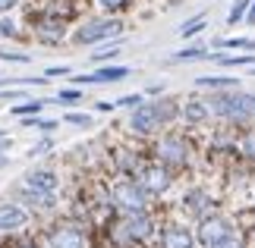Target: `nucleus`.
<instances>
[{"label": "nucleus", "instance_id": "30", "mask_svg": "<svg viewBox=\"0 0 255 248\" xmlns=\"http://www.w3.org/2000/svg\"><path fill=\"white\" fill-rule=\"evenodd\" d=\"M63 123H66V126H76V129H92V126H95V113L66 110V113H63Z\"/></svg>", "mask_w": 255, "mask_h": 248}, {"label": "nucleus", "instance_id": "13", "mask_svg": "<svg viewBox=\"0 0 255 248\" xmlns=\"http://www.w3.org/2000/svg\"><path fill=\"white\" fill-rule=\"evenodd\" d=\"M32 226H35V214L25 204H19L16 198L0 201V236H22L32 233Z\"/></svg>", "mask_w": 255, "mask_h": 248}, {"label": "nucleus", "instance_id": "5", "mask_svg": "<svg viewBox=\"0 0 255 248\" xmlns=\"http://www.w3.org/2000/svg\"><path fill=\"white\" fill-rule=\"evenodd\" d=\"M123 16H104V13H95V16H85L73 25L70 32V44L73 47H104V44H114V41H123Z\"/></svg>", "mask_w": 255, "mask_h": 248}, {"label": "nucleus", "instance_id": "31", "mask_svg": "<svg viewBox=\"0 0 255 248\" xmlns=\"http://www.w3.org/2000/svg\"><path fill=\"white\" fill-rule=\"evenodd\" d=\"M47 154H54V138L51 135H44L41 142H35L32 148H28V157H35V161H41V157H47Z\"/></svg>", "mask_w": 255, "mask_h": 248}, {"label": "nucleus", "instance_id": "15", "mask_svg": "<svg viewBox=\"0 0 255 248\" xmlns=\"http://www.w3.org/2000/svg\"><path fill=\"white\" fill-rule=\"evenodd\" d=\"M132 69L123 66V63H107V66H92V73H79V76H70V85L82 88V85H114V82H123L129 79Z\"/></svg>", "mask_w": 255, "mask_h": 248}, {"label": "nucleus", "instance_id": "17", "mask_svg": "<svg viewBox=\"0 0 255 248\" xmlns=\"http://www.w3.org/2000/svg\"><path fill=\"white\" fill-rule=\"evenodd\" d=\"M47 104H60L57 97H28V101H19L9 107V116H16V120H25V116H41Z\"/></svg>", "mask_w": 255, "mask_h": 248}, {"label": "nucleus", "instance_id": "10", "mask_svg": "<svg viewBox=\"0 0 255 248\" xmlns=\"http://www.w3.org/2000/svg\"><path fill=\"white\" fill-rule=\"evenodd\" d=\"M237 233H243V230H240L237 217H230L227 211H218V214H211V217H205V220L195 223L199 248H214L218 242L230 239V236H237Z\"/></svg>", "mask_w": 255, "mask_h": 248}, {"label": "nucleus", "instance_id": "14", "mask_svg": "<svg viewBox=\"0 0 255 248\" xmlns=\"http://www.w3.org/2000/svg\"><path fill=\"white\" fill-rule=\"evenodd\" d=\"M211 123H214V113H211L208 97H202V94L180 97V126L192 129V132H199V129L211 126Z\"/></svg>", "mask_w": 255, "mask_h": 248}, {"label": "nucleus", "instance_id": "35", "mask_svg": "<svg viewBox=\"0 0 255 248\" xmlns=\"http://www.w3.org/2000/svg\"><path fill=\"white\" fill-rule=\"evenodd\" d=\"M0 97L3 101H28V91L25 85H9V88H0Z\"/></svg>", "mask_w": 255, "mask_h": 248}, {"label": "nucleus", "instance_id": "9", "mask_svg": "<svg viewBox=\"0 0 255 248\" xmlns=\"http://www.w3.org/2000/svg\"><path fill=\"white\" fill-rule=\"evenodd\" d=\"M135 179H139V185L148 192V198L154 204H161L164 198H167L176 185H180V173H173L170 166H164V164H158V161H145L142 164V170L135 173Z\"/></svg>", "mask_w": 255, "mask_h": 248}, {"label": "nucleus", "instance_id": "8", "mask_svg": "<svg viewBox=\"0 0 255 248\" xmlns=\"http://www.w3.org/2000/svg\"><path fill=\"white\" fill-rule=\"evenodd\" d=\"M176 204H180V214H183L189 223H199V220H205V217L224 211V201L211 192L208 185H202V182L183 185V192H180V198H176Z\"/></svg>", "mask_w": 255, "mask_h": 248}, {"label": "nucleus", "instance_id": "37", "mask_svg": "<svg viewBox=\"0 0 255 248\" xmlns=\"http://www.w3.org/2000/svg\"><path fill=\"white\" fill-rule=\"evenodd\" d=\"M25 0H0V16H13Z\"/></svg>", "mask_w": 255, "mask_h": 248}, {"label": "nucleus", "instance_id": "12", "mask_svg": "<svg viewBox=\"0 0 255 248\" xmlns=\"http://www.w3.org/2000/svg\"><path fill=\"white\" fill-rule=\"evenodd\" d=\"M154 248H199L195 239V223L189 220H173V217H161V230Z\"/></svg>", "mask_w": 255, "mask_h": 248}, {"label": "nucleus", "instance_id": "16", "mask_svg": "<svg viewBox=\"0 0 255 248\" xmlns=\"http://www.w3.org/2000/svg\"><path fill=\"white\" fill-rule=\"evenodd\" d=\"M25 188H38V192H60L63 188V176L54 164H35L22 173V182Z\"/></svg>", "mask_w": 255, "mask_h": 248}, {"label": "nucleus", "instance_id": "44", "mask_svg": "<svg viewBox=\"0 0 255 248\" xmlns=\"http://www.w3.org/2000/svg\"><path fill=\"white\" fill-rule=\"evenodd\" d=\"M249 76H252V79H255V66H252V69H249Z\"/></svg>", "mask_w": 255, "mask_h": 248}, {"label": "nucleus", "instance_id": "18", "mask_svg": "<svg viewBox=\"0 0 255 248\" xmlns=\"http://www.w3.org/2000/svg\"><path fill=\"white\" fill-rule=\"evenodd\" d=\"M237 161L246 164L249 170H255V126L240 129V138H237Z\"/></svg>", "mask_w": 255, "mask_h": 248}, {"label": "nucleus", "instance_id": "1", "mask_svg": "<svg viewBox=\"0 0 255 248\" xmlns=\"http://www.w3.org/2000/svg\"><path fill=\"white\" fill-rule=\"evenodd\" d=\"M173 126H180V97H170V94L145 97L135 110H129L126 138H135V142L148 145L154 135L167 132Z\"/></svg>", "mask_w": 255, "mask_h": 248}, {"label": "nucleus", "instance_id": "39", "mask_svg": "<svg viewBox=\"0 0 255 248\" xmlns=\"http://www.w3.org/2000/svg\"><path fill=\"white\" fill-rule=\"evenodd\" d=\"M57 76H73L70 66H47L44 69V79H57Z\"/></svg>", "mask_w": 255, "mask_h": 248}, {"label": "nucleus", "instance_id": "28", "mask_svg": "<svg viewBox=\"0 0 255 248\" xmlns=\"http://www.w3.org/2000/svg\"><path fill=\"white\" fill-rule=\"evenodd\" d=\"M249 6H252V0H233L230 9H227V25H240V22H246V16H249Z\"/></svg>", "mask_w": 255, "mask_h": 248}, {"label": "nucleus", "instance_id": "40", "mask_svg": "<svg viewBox=\"0 0 255 248\" xmlns=\"http://www.w3.org/2000/svg\"><path fill=\"white\" fill-rule=\"evenodd\" d=\"M9 148H13V138H0V154H9Z\"/></svg>", "mask_w": 255, "mask_h": 248}, {"label": "nucleus", "instance_id": "20", "mask_svg": "<svg viewBox=\"0 0 255 248\" xmlns=\"http://www.w3.org/2000/svg\"><path fill=\"white\" fill-rule=\"evenodd\" d=\"M208 60H214L221 69H252L255 54H211Z\"/></svg>", "mask_w": 255, "mask_h": 248}, {"label": "nucleus", "instance_id": "45", "mask_svg": "<svg viewBox=\"0 0 255 248\" xmlns=\"http://www.w3.org/2000/svg\"><path fill=\"white\" fill-rule=\"evenodd\" d=\"M135 248H154V245H135Z\"/></svg>", "mask_w": 255, "mask_h": 248}, {"label": "nucleus", "instance_id": "26", "mask_svg": "<svg viewBox=\"0 0 255 248\" xmlns=\"http://www.w3.org/2000/svg\"><path fill=\"white\" fill-rule=\"evenodd\" d=\"M25 129H35V132H41V135H54L57 129H60V123L63 120H51V116H25V120H19Z\"/></svg>", "mask_w": 255, "mask_h": 248}, {"label": "nucleus", "instance_id": "23", "mask_svg": "<svg viewBox=\"0 0 255 248\" xmlns=\"http://www.w3.org/2000/svg\"><path fill=\"white\" fill-rule=\"evenodd\" d=\"M0 248H44L38 233H22V236H0Z\"/></svg>", "mask_w": 255, "mask_h": 248}, {"label": "nucleus", "instance_id": "3", "mask_svg": "<svg viewBox=\"0 0 255 248\" xmlns=\"http://www.w3.org/2000/svg\"><path fill=\"white\" fill-rule=\"evenodd\" d=\"M38 236H41L44 248H98L101 245L98 226L79 214H57L54 220H44Z\"/></svg>", "mask_w": 255, "mask_h": 248}, {"label": "nucleus", "instance_id": "7", "mask_svg": "<svg viewBox=\"0 0 255 248\" xmlns=\"http://www.w3.org/2000/svg\"><path fill=\"white\" fill-rule=\"evenodd\" d=\"M70 19L63 16H51V13H41V9H25V32L32 35L35 44H44V47H60L70 41V32H73Z\"/></svg>", "mask_w": 255, "mask_h": 248}, {"label": "nucleus", "instance_id": "25", "mask_svg": "<svg viewBox=\"0 0 255 248\" xmlns=\"http://www.w3.org/2000/svg\"><path fill=\"white\" fill-rule=\"evenodd\" d=\"M218 51H243V54H255V38H214Z\"/></svg>", "mask_w": 255, "mask_h": 248}, {"label": "nucleus", "instance_id": "46", "mask_svg": "<svg viewBox=\"0 0 255 248\" xmlns=\"http://www.w3.org/2000/svg\"><path fill=\"white\" fill-rule=\"evenodd\" d=\"M0 85H3V76H0Z\"/></svg>", "mask_w": 255, "mask_h": 248}, {"label": "nucleus", "instance_id": "29", "mask_svg": "<svg viewBox=\"0 0 255 248\" xmlns=\"http://www.w3.org/2000/svg\"><path fill=\"white\" fill-rule=\"evenodd\" d=\"M205 25H208V16H205V13L186 19V22L180 25V38H186V41H189V38H195L199 32H205Z\"/></svg>", "mask_w": 255, "mask_h": 248}, {"label": "nucleus", "instance_id": "42", "mask_svg": "<svg viewBox=\"0 0 255 248\" xmlns=\"http://www.w3.org/2000/svg\"><path fill=\"white\" fill-rule=\"evenodd\" d=\"M6 164H9V157H6V154H0V170H3Z\"/></svg>", "mask_w": 255, "mask_h": 248}, {"label": "nucleus", "instance_id": "11", "mask_svg": "<svg viewBox=\"0 0 255 248\" xmlns=\"http://www.w3.org/2000/svg\"><path fill=\"white\" fill-rule=\"evenodd\" d=\"M16 201L25 204L28 211L35 214V220H54L57 214H63L60 192H38V188L19 185V188H16Z\"/></svg>", "mask_w": 255, "mask_h": 248}, {"label": "nucleus", "instance_id": "33", "mask_svg": "<svg viewBox=\"0 0 255 248\" xmlns=\"http://www.w3.org/2000/svg\"><path fill=\"white\" fill-rule=\"evenodd\" d=\"M142 101H145V94L142 91H132V94H120L114 104H117V110H135Z\"/></svg>", "mask_w": 255, "mask_h": 248}, {"label": "nucleus", "instance_id": "2", "mask_svg": "<svg viewBox=\"0 0 255 248\" xmlns=\"http://www.w3.org/2000/svg\"><path fill=\"white\" fill-rule=\"evenodd\" d=\"M145 151H148L151 161H158L164 166H170L173 173H189L195 161H199V142H195V132L192 129H167V132L154 135L148 145H145Z\"/></svg>", "mask_w": 255, "mask_h": 248}, {"label": "nucleus", "instance_id": "41", "mask_svg": "<svg viewBox=\"0 0 255 248\" xmlns=\"http://www.w3.org/2000/svg\"><path fill=\"white\" fill-rule=\"evenodd\" d=\"M246 25L255 28V0H252V6H249V16H246Z\"/></svg>", "mask_w": 255, "mask_h": 248}, {"label": "nucleus", "instance_id": "19", "mask_svg": "<svg viewBox=\"0 0 255 248\" xmlns=\"http://www.w3.org/2000/svg\"><path fill=\"white\" fill-rule=\"evenodd\" d=\"M195 88L199 91H230V88H240V79H233L227 73H221V76H199L195 79Z\"/></svg>", "mask_w": 255, "mask_h": 248}, {"label": "nucleus", "instance_id": "22", "mask_svg": "<svg viewBox=\"0 0 255 248\" xmlns=\"http://www.w3.org/2000/svg\"><path fill=\"white\" fill-rule=\"evenodd\" d=\"M120 47H123V41H114V44L95 47V54H88V63H92V66H107V63H117V60H120Z\"/></svg>", "mask_w": 255, "mask_h": 248}, {"label": "nucleus", "instance_id": "4", "mask_svg": "<svg viewBox=\"0 0 255 248\" xmlns=\"http://www.w3.org/2000/svg\"><path fill=\"white\" fill-rule=\"evenodd\" d=\"M208 104H211L214 123H224V126H233V129L255 126V91H246V88L211 91Z\"/></svg>", "mask_w": 255, "mask_h": 248}, {"label": "nucleus", "instance_id": "27", "mask_svg": "<svg viewBox=\"0 0 255 248\" xmlns=\"http://www.w3.org/2000/svg\"><path fill=\"white\" fill-rule=\"evenodd\" d=\"M25 35V25L13 16H0V41H19Z\"/></svg>", "mask_w": 255, "mask_h": 248}, {"label": "nucleus", "instance_id": "43", "mask_svg": "<svg viewBox=\"0 0 255 248\" xmlns=\"http://www.w3.org/2000/svg\"><path fill=\"white\" fill-rule=\"evenodd\" d=\"M6 135H9V132H6V129H0V138H6Z\"/></svg>", "mask_w": 255, "mask_h": 248}, {"label": "nucleus", "instance_id": "38", "mask_svg": "<svg viewBox=\"0 0 255 248\" xmlns=\"http://www.w3.org/2000/svg\"><path fill=\"white\" fill-rule=\"evenodd\" d=\"M95 113H101V116L117 113V104H114V101H95Z\"/></svg>", "mask_w": 255, "mask_h": 248}, {"label": "nucleus", "instance_id": "32", "mask_svg": "<svg viewBox=\"0 0 255 248\" xmlns=\"http://www.w3.org/2000/svg\"><path fill=\"white\" fill-rule=\"evenodd\" d=\"M82 88H76V85H66V88H60L57 91V101L60 104H82Z\"/></svg>", "mask_w": 255, "mask_h": 248}, {"label": "nucleus", "instance_id": "34", "mask_svg": "<svg viewBox=\"0 0 255 248\" xmlns=\"http://www.w3.org/2000/svg\"><path fill=\"white\" fill-rule=\"evenodd\" d=\"M0 60H3V63H19V66H28V63H32V54H22V51H6V47H0Z\"/></svg>", "mask_w": 255, "mask_h": 248}, {"label": "nucleus", "instance_id": "21", "mask_svg": "<svg viewBox=\"0 0 255 248\" xmlns=\"http://www.w3.org/2000/svg\"><path fill=\"white\" fill-rule=\"evenodd\" d=\"M211 51H208V44H189V47H183V51H176L170 54V63H195V60H208Z\"/></svg>", "mask_w": 255, "mask_h": 248}, {"label": "nucleus", "instance_id": "36", "mask_svg": "<svg viewBox=\"0 0 255 248\" xmlns=\"http://www.w3.org/2000/svg\"><path fill=\"white\" fill-rule=\"evenodd\" d=\"M214 248H249V242H246V233H237V236H230V239L218 242Z\"/></svg>", "mask_w": 255, "mask_h": 248}, {"label": "nucleus", "instance_id": "6", "mask_svg": "<svg viewBox=\"0 0 255 248\" xmlns=\"http://www.w3.org/2000/svg\"><path fill=\"white\" fill-rule=\"evenodd\" d=\"M107 195H111L114 214H142L154 211V201L148 192L139 185L135 176H120V173H107Z\"/></svg>", "mask_w": 255, "mask_h": 248}, {"label": "nucleus", "instance_id": "24", "mask_svg": "<svg viewBox=\"0 0 255 248\" xmlns=\"http://www.w3.org/2000/svg\"><path fill=\"white\" fill-rule=\"evenodd\" d=\"M92 6L104 16H126L135 6V0H92Z\"/></svg>", "mask_w": 255, "mask_h": 248}]
</instances>
